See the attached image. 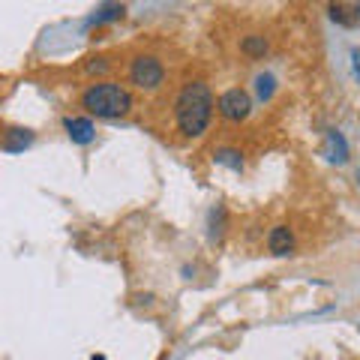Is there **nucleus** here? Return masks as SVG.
I'll use <instances>...</instances> for the list:
<instances>
[{"label":"nucleus","instance_id":"12","mask_svg":"<svg viewBox=\"0 0 360 360\" xmlns=\"http://www.w3.org/2000/svg\"><path fill=\"white\" fill-rule=\"evenodd\" d=\"M274 87H276L274 75H258V78H255V90H258V99H270V96H274Z\"/></svg>","mask_w":360,"mask_h":360},{"label":"nucleus","instance_id":"1","mask_svg":"<svg viewBox=\"0 0 360 360\" xmlns=\"http://www.w3.org/2000/svg\"><path fill=\"white\" fill-rule=\"evenodd\" d=\"M210 117H213V94H210L207 82H201V78L186 82L174 103L177 129L184 132L186 139H198V135L210 127Z\"/></svg>","mask_w":360,"mask_h":360},{"label":"nucleus","instance_id":"2","mask_svg":"<svg viewBox=\"0 0 360 360\" xmlns=\"http://www.w3.org/2000/svg\"><path fill=\"white\" fill-rule=\"evenodd\" d=\"M82 108L87 111L90 117L117 120L123 115H129L132 94L117 82H96L82 94Z\"/></svg>","mask_w":360,"mask_h":360},{"label":"nucleus","instance_id":"6","mask_svg":"<svg viewBox=\"0 0 360 360\" xmlns=\"http://www.w3.org/2000/svg\"><path fill=\"white\" fill-rule=\"evenodd\" d=\"M267 250L274 255H288L295 250V234H291L288 225H276V229L267 234Z\"/></svg>","mask_w":360,"mask_h":360},{"label":"nucleus","instance_id":"13","mask_svg":"<svg viewBox=\"0 0 360 360\" xmlns=\"http://www.w3.org/2000/svg\"><path fill=\"white\" fill-rule=\"evenodd\" d=\"M222 222H225V210L222 207H213L210 210V238L217 240L219 234H222Z\"/></svg>","mask_w":360,"mask_h":360},{"label":"nucleus","instance_id":"4","mask_svg":"<svg viewBox=\"0 0 360 360\" xmlns=\"http://www.w3.org/2000/svg\"><path fill=\"white\" fill-rule=\"evenodd\" d=\"M217 108H219V115H222L225 120H229V123H240V120L250 117V111H252V99H250V94H246V90L231 87V90H225V94L219 96Z\"/></svg>","mask_w":360,"mask_h":360},{"label":"nucleus","instance_id":"9","mask_svg":"<svg viewBox=\"0 0 360 360\" xmlns=\"http://www.w3.org/2000/svg\"><path fill=\"white\" fill-rule=\"evenodd\" d=\"M123 13H127V9H123L120 4H103V6H99L96 13H94V18H90V21H94V25H105V21L120 18Z\"/></svg>","mask_w":360,"mask_h":360},{"label":"nucleus","instance_id":"8","mask_svg":"<svg viewBox=\"0 0 360 360\" xmlns=\"http://www.w3.org/2000/svg\"><path fill=\"white\" fill-rule=\"evenodd\" d=\"M30 141H33V132H30V129H9V132L4 135V150L18 153V150L30 148Z\"/></svg>","mask_w":360,"mask_h":360},{"label":"nucleus","instance_id":"17","mask_svg":"<svg viewBox=\"0 0 360 360\" xmlns=\"http://www.w3.org/2000/svg\"><path fill=\"white\" fill-rule=\"evenodd\" d=\"M354 9V18H360V6H352Z\"/></svg>","mask_w":360,"mask_h":360},{"label":"nucleus","instance_id":"14","mask_svg":"<svg viewBox=\"0 0 360 360\" xmlns=\"http://www.w3.org/2000/svg\"><path fill=\"white\" fill-rule=\"evenodd\" d=\"M330 18L340 21V25H345V27L354 25V15H348V6H342V4L340 6H330Z\"/></svg>","mask_w":360,"mask_h":360},{"label":"nucleus","instance_id":"10","mask_svg":"<svg viewBox=\"0 0 360 360\" xmlns=\"http://www.w3.org/2000/svg\"><path fill=\"white\" fill-rule=\"evenodd\" d=\"M219 165H229L231 172H243V156H240V150H231V148H222V150H217V156H213Z\"/></svg>","mask_w":360,"mask_h":360},{"label":"nucleus","instance_id":"16","mask_svg":"<svg viewBox=\"0 0 360 360\" xmlns=\"http://www.w3.org/2000/svg\"><path fill=\"white\" fill-rule=\"evenodd\" d=\"M352 60H354V75L360 78V51H354V54H352Z\"/></svg>","mask_w":360,"mask_h":360},{"label":"nucleus","instance_id":"11","mask_svg":"<svg viewBox=\"0 0 360 360\" xmlns=\"http://www.w3.org/2000/svg\"><path fill=\"white\" fill-rule=\"evenodd\" d=\"M240 49H243V54H250V58H264L267 54V39L264 37H246L240 42Z\"/></svg>","mask_w":360,"mask_h":360},{"label":"nucleus","instance_id":"5","mask_svg":"<svg viewBox=\"0 0 360 360\" xmlns=\"http://www.w3.org/2000/svg\"><path fill=\"white\" fill-rule=\"evenodd\" d=\"M63 127H66V135L75 141V144H90L94 141V120L90 117H66L63 120Z\"/></svg>","mask_w":360,"mask_h":360},{"label":"nucleus","instance_id":"3","mask_svg":"<svg viewBox=\"0 0 360 360\" xmlns=\"http://www.w3.org/2000/svg\"><path fill=\"white\" fill-rule=\"evenodd\" d=\"M129 82L144 90V94H153L160 90L165 82V66L156 54H135L132 63H129Z\"/></svg>","mask_w":360,"mask_h":360},{"label":"nucleus","instance_id":"7","mask_svg":"<svg viewBox=\"0 0 360 360\" xmlns=\"http://www.w3.org/2000/svg\"><path fill=\"white\" fill-rule=\"evenodd\" d=\"M324 153H328L330 162H345L348 160V144L342 139V132H336V129L328 132V148H324Z\"/></svg>","mask_w":360,"mask_h":360},{"label":"nucleus","instance_id":"15","mask_svg":"<svg viewBox=\"0 0 360 360\" xmlns=\"http://www.w3.org/2000/svg\"><path fill=\"white\" fill-rule=\"evenodd\" d=\"M108 70V63H105V58H94L87 63V72H105Z\"/></svg>","mask_w":360,"mask_h":360}]
</instances>
